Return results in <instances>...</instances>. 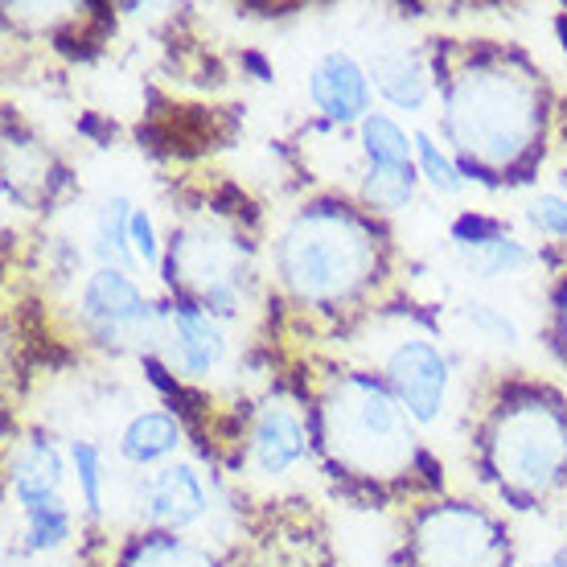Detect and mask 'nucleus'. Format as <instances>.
Instances as JSON below:
<instances>
[{
  "label": "nucleus",
  "mask_w": 567,
  "mask_h": 567,
  "mask_svg": "<svg viewBox=\"0 0 567 567\" xmlns=\"http://www.w3.org/2000/svg\"><path fill=\"white\" fill-rule=\"evenodd\" d=\"M370 268V239L354 218L317 210L284 235L280 271L300 297H333L362 280Z\"/></svg>",
  "instance_id": "nucleus-1"
},
{
  "label": "nucleus",
  "mask_w": 567,
  "mask_h": 567,
  "mask_svg": "<svg viewBox=\"0 0 567 567\" xmlns=\"http://www.w3.org/2000/svg\"><path fill=\"white\" fill-rule=\"evenodd\" d=\"M329 436L341 456L367 468H391L408 456V420L370 379H350L329 408Z\"/></svg>",
  "instance_id": "nucleus-2"
},
{
  "label": "nucleus",
  "mask_w": 567,
  "mask_h": 567,
  "mask_svg": "<svg viewBox=\"0 0 567 567\" xmlns=\"http://www.w3.org/2000/svg\"><path fill=\"white\" fill-rule=\"evenodd\" d=\"M465 120L468 128L456 132L461 148H473V153L489 156V161H514L523 153L526 132H530V107H526V95L518 86L465 83L453 103L449 128L465 124Z\"/></svg>",
  "instance_id": "nucleus-3"
},
{
  "label": "nucleus",
  "mask_w": 567,
  "mask_h": 567,
  "mask_svg": "<svg viewBox=\"0 0 567 567\" xmlns=\"http://www.w3.org/2000/svg\"><path fill=\"white\" fill-rule=\"evenodd\" d=\"M567 461V432L564 420L547 408H523L502 420L497 432V465L502 477L514 485L539 489L564 468Z\"/></svg>",
  "instance_id": "nucleus-4"
},
{
  "label": "nucleus",
  "mask_w": 567,
  "mask_h": 567,
  "mask_svg": "<svg viewBox=\"0 0 567 567\" xmlns=\"http://www.w3.org/2000/svg\"><path fill=\"white\" fill-rule=\"evenodd\" d=\"M420 559L427 567H485L497 551V530L477 511H432L420 523Z\"/></svg>",
  "instance_id": "nucleus-5"
},
{
  "label": "nucleus",
  "mask_w": 567,
  "mask_h": 567,
  "mask_svg": "<svg viewBox=\"0 0 567 567\" xmlns=\"http://www.w3.org/2000/svg\"><path fill=\"white\" fill-rule=\"evenodd\" d=\"M386 379H391L403 412L412 420H420V424L436 420L440 408H444V395H449V362L440 358L432 341H399L386 358Z\"/></svg>",
  "instance_id": "nucleus-6"
},
{
  "label": "nucleus",
  "mask_w": 567,
  "mask_h": 567,
  "mask_svg": "<svg viewBox=\"0 0 567 567\" xmlns=\"http://www.w3.org/2000/svg\"><path fill=\"white\" fill-rule=\"evenodd\" d=\"M83 309L86 321L100 329L103 338H136L153 321V309L141 297V288L115 268H103L100 276H91L83 292Z\"/></svg>",
  "instance_id": "nucleus-7"
},
{
  "label": "nucleus",
  "mask_w": 567,
  "mask_h": 567,
  "mask_svg": "<svg viewBox=\"0 0 567 567\" xmlns=\"http://www.w3.org/2000/svg\"><path fill=\"white\" fill-rule=\"evenodd\" d=\"M136 506L156 526H189L206 514V489L189 465H165L148 473L136 489Z\"/></svg>",
  "instance_id": "nucleus-8"
},
{
  "label": "nucleus",
  "mask_w": 567,
  "mask_h": 567,
  "mask_svg": "<svg viewBox=\"0 0 567 567\" xmlns=\"http://www.w3.org/2000/svg\"><path fill=\"white\" fill-rule=\"evenodd\" d=\"M309 100L333 124H354V120H367L370 83L350 54H326L309 74Z\"/></svg>",
  "instance_id": "nucleus-9"
},
{
  "label": "nucleus",
  "mask_w": 567,
  "mask_h": 567,
  "mask_svg": "<svg viewBox=\"0 0 567 567\" xmlns=\"http://www.w3.org/2000/svg\"><path fill=\"white\" fill-rule=\"evenodd\" d=\"M169 362L185 374H210L227 354L223 329L210 321V312L194 309V305L169 312Z\"/></svg>",
  "instance_id": "nucleus-10"
},
{
  "label": "nucleus",
  "mask_w": 567,
  "mask_h": 567,
  "mask_svg": "<svg viewBox=\"0 0 567 567\" xmlns=\"http://www.w3.org/2000/svg\"><path fill=\"white\" fill-rule=\"evenodd\" d=\"M251 453H256V465L259 473H284V468H292L305 456V427L300 420L284 403H271L264 408L256 424V444H251Z\"/></svg>",
  "instance_id": "nucleus-11"
},
{
  "label": "nucleus",
  "mask_w": 567,
  "mask_h": 567,
  "mask_svg": "<svg viewBox=\"0 0 567 567\" xmlns=\"http://www.w3.org/2000/svg\"><path fill=\"white\" fill-rule=\"evenodd\" d=\"M62 477H66V468H62V456L54 453V444L33 440L13 465L17 502H21L25 511L45 506V502H58V485H62Z\"/></svg>",
  "instance_id": "nucleus-12"
},
{
  "label": "nucleus",
  "mask_w": 567,
  "mask_h": 567,
  "mask_svg": "<svg viewBox=\"0 0 567 567\" xmlns=\"http://www.w3.org/2000/svg\"><path fill=\"white\" fill-rule=\"evenodd\" d=\"M177 444H182V427H177L173 415L144 412L124 427L120 453L128 456L132 465H153V461H165L169 453H177Z\"/></svg>",
  "instance_id": "nucleus-13"
},
{
  "label": "nucleus",
  "mask_w": 567,
  "mask_h": 567,
  "mask_svg": "<svg viewBox=\"0 0 567 567\" xmlns=\"http://www.w3.org/2000/svg\"><path fill=\"white\" fill-rule=\"evenodd\" d=\"M374 86L383 91L386 100L395 103V107H408V112H420L427 103V79L420 71V62L408 54H379L374 58Z\"/></svg>",
  "instance_id": "nucleus-14"
},
{
  "label": "nucleus",
  "mask_w": 567,
  "mask_h": 567,
  "mask_svg": "<svg viewBox=\"0 0 567 567\" xmlns=\"http://www.w3.org/2000/svg\"><path fill=\"white\" fill-rule=\"evenodd\" d=\"M362 144H367L370 165H383V169L412 165L415 136H408L391 115H367V120H362Z\"/></svg>",
  "instance_id": "nucleus-15"
},
{
  "label": "nucleus",
  "mask_w": 567,
  "mask_h": 567,
  "mask_svg": "<svg viewBox=\"0 0 567 567\" xmlns=\"http://www.w3.org/2000/svg\"><path fill=\"white\" fill-rule=\"evenodd\" d=\"M465 264L482 280H497V276H514V271H523L526 264H530V251H526L523 243L514 239H485V243H473V247H465Z\"/></svg>",
  "instance_id": "nucleus-16"
},
{
  "label": "nucleus",
  "mask_w": 567,
  "mask_h": 567,
  "mask_svg": "<svg viewBox=\"0 0 567 567\" xmlns=\"http://www.w3.org/2000/svg\"><path fill=\"white\" fill-rule=\"evenodd\" d=\"M415 194V173L412 165L403 169H383V165H370L367 177V202L374 210H403Z\"/></svg>",
  "instance_id": "nucleus-17"
},
{
  "label": "nucleus",
  "mask_w": 567,
  "mask_h": 567,
  "mask_svg": "<svg viewBox=\"0 0 567 567\" xmlns=\"http://www.w3.org/2000/svg\"><path fill=\"white\" fill-rule=\"evenodd\" d=\"M132 206L124 198H112V202H103V210H100V223H95V239H100V251L107 259H120V256H128V247H132Z\"/></svg>",
  "instance_id": "nucleus-18"
},
{
  "label": "nucleus",
  "mask_w": 567,
  "mask_h": 567,
  "mask_svg": "<svg viewBox=\"0 0 567 567\" xmlns=\"http://www.w3.org/2000/svg\"><path fill=\"white\" fill-rule=\"evenodd\" d=\"M128 567H210V559L182 539H148L132 551Z\"/></svg>",
  "instance_id": "nucleus-19"
},
{
  "label": "nucleus",
  "mask_w": 567,
  "mask_h": 567,
  "mask_svg": "<svg viewBox=\"0 0 567 567\" xmlns=\"http://www.w3.org/2000/svg\"><path fill=\"white\" fill-rule=\"evenodd\" d=\"M25 518H29V547H33V551L58 547V543L71 535V514H66L62 502L33 506V511H25Z\"/></svg>",
  "instance_id": "nucleus-20"
},
{
  "label": "nucleus",
  "mask_w": 567,
  "mask_h": 567,
  "mask_svg": "<svg viewBox=\"0 0 567 567\" xmlns=\"http://www.w3.org/2000/svg\"><path fill=\"white\" fill-rule=\"evenodd\" d=\"M71 461H74V473H79V489H83L86 511L100 514L103 511V461H100V449H95V444H86V440H74Z\"/></svg>",
  "instance_id": "nucleus-21"
},
{
  "label": "nucleus",
  "mask_w": 567,
  "mask_h": 567,
  "mask_svg": "<svg viewBox=\"0 0 567 567\" xmlns=\"http://www.w3.org/2000/svg\"><path fill=\"white\" fill-rule=\"evenodd\" d=\"M415 161H420V173H424L436 189H444V194H456V189H461V169H456L453 161L440 153L427 136H415Z\"/></svg>",
  "instance_id": "nucleus-22"
},
{
  "label": "nucleus",
  "mask_w": 567,
  "mask_h": 567,
  "mask_svg": "<svg viewBox=\"0 0 567 567\" xmlns=\"http://www.w3.org/2000/svg\"><path fill=\"white\" fill-rule=\"evenodd\" d=\"M465 317H468V326L477 329V333L502 341V346H514V341H518V329H514L511 317H506V312H497V309H489V305H468Z\"/></svg>",
  "instance_id": "nucleus-23"
},
{
  "label": "nucleus",
  "mask_w": 567,
  "mask_h": 567,
  "mask_svg": "<svg viewBox=\"0 0 567 567\" xmlns=\"http://www.w3.org/2000/svg\"><path fill=\"white\" fill-rule=\"evenodd\" d=\"M530 223L547 235H564L567 239V198H551V194L535 198L530 202Z\"/></svg>",
  "instance_id": "nucleus-24"
},
{
  "label": "nucleus",
  "mask_w": 567,
  "mask_h": 567,
  "mask_svg": "<svg viewBox=\"0 0 567 567\" xmlns=\"http://www.w3.org/2000/svg\"><path fill=\"white\" fill-rule=\"evenodd\" d=\"M132 251L148 264V268H156L161 264V243H156V227H153V218L144 210L132 214Z\"/></svg>",
  "instance_id": "nucleus-25"
},
{
  "label": "nucleus",
  "mask_w": 567,
  "mask_h": 567,
  "mask_svg": "<svg viewBox=\"0 0 567 567\" xmlns=\"http://www.w3.org/2000/svg\"><path fill=\"white\" fill-rule=\"evenodd\" d=\"M559 38H564V50H567V17L559 21Z\"/></svg>",
  "instance_id": "nucleus-26"
},
{
  "label": "nucleus",
  "mask_w": 567,
  "mask_h": 567,
  "mask_svg": "<svg viewBox=\"0 0 567 567\" xmlns=\"http://www.w3.org/2000/svg\"><path fill=\"white\" fill-rule=\"evenodd\" d=\"M543 567H567V564H543Z\"/></svg>",
  "instance_id": "nucleus-27"
}]
</instances>
